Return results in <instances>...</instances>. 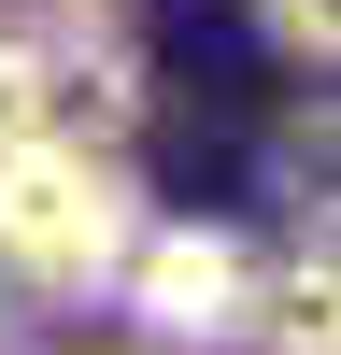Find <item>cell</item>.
I'll return each instance as SVG.
<instances>
[{
    "mask_svg": "<svg viewBox=\"0 0 341 355\" xmlns=\"http://www.w3.org/2000/svg\"><path fill=\"white\" fill-rule=\"evenodd\" d=\"M128 227H142L128 157L57 142V128H15V142H0V284L100 299V284H114V256H128Z\"/></svg>",
    "mask_w": 341,
    "mask_h": 355,
    "instance_id": "6da1fadb",
    "label": "cell"
},
{
    "mask_svg": "<svg viewBox=\"0 0 341 355\" xmlns=\"http://www.w3.org/2000/svg\"><path fill=\"white\" fill-rule=\"evenodd\" d=\"M100 299L128 313L157 355H227V341H242V299H256V242L213 227V214H142Z\"/></svg>",
    "mask_w": 341,
    "mask_h": 355,
    "instance_id": "7a4b0ae2",
    "label": "cell"
},
{
    "mask_svg": "<svg viewBox=\"0 0 341 355\" xmlns=\"http://www.w3.org/2000/svg\"><path fill=\"white\" fill-rule=\"evenodd\" d=\"M28 71H43V128H57V142H100V157H128V128H142V57L114 43L100 15L28 28Z\"/></svg>",
    "mask_w": 341,
    "mask_h": 355,
    "instance_id": "3957f363",
    "label": "cell"
},
{
    "mask_svg": "<svg viewBox=\"0 0 341 355\" xmlns=\"http://www.w3.org/2000/svg\"><path fill=\"white\" fill-rule=\"evenodd\" d=\"M341 284H327V242H299L284 270H256V299H242V355H327L341 327Z\"/></svg>",
    "mask_w": 341,
    "mask_h": 355,
    "instance_id": "277c9868",
    "label": "cell"
},
{
    "mask_svg": "<svg viewBox=\"0 0 341 355\" xmlns=\"http://www.w3.org/2000/svg\"><path fill=\"white\" fill-rule=\"evenodd\" d=\"M256 28H270L284 71H327V57H341V0H256Z\"/></svg>",
    "mask_w": 341,
    "mask_h": 355,
    "instance_id": "5b68a950",
    "label": "cell"
},
{
    "mask_svg": "<svg viewBox=\"0 0 341 355\" xmlns=\"http://www.w3.org/2000/svg\"><path fill=\"white\" fill-rule=\"evenodd\" d=\"M43 128V71H28V28H0V142Z\"/></svg>",
    "mask_w": 341,
    "mask_h": 355,
    "instance_id": "8992f818",
    "label": "cell"
},
{
    "mask_svg": "<svg viewBox=\"0 0 341 355\" xmlns=\"http://www.w3.org/2000/svg\"><path fill=\"white\" fill-rule=\"evenodd\" d=\"M57 15H114V0H57Z\"/></svg>",
    "mask_w": 341,
    "mask_h": 355,
    "instance_id": "52a82bcc",
    "label": "cell"
}]
</instances>
